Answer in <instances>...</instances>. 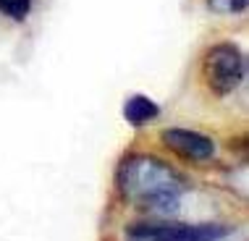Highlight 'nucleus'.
<instances>
[{
	"instance_id": "423d86ee",
	"label": "nucleus",
	"mask_w": 249,
	"mask_h": 241,
	"mask_svg": "<svg viewBox=\"0 0 249 241\" xmlns=\"http://www.w3.org/2000/svg\"><path fill=\"white\" fill-rule=\"evenodd\" d=\"M249 0H207V8L215 13H244Z\"/></svg>"
},
{
	"instance_id": "7ed1b4c3",
	"label": "nucleus",
	"mask_w": 249,
	"mask_h": 241,
	"mask_svg": "<svg viewBox=\"0 0 249 241\" xmlns=\"http://www.w3.org/2000/svg\"><path fill=\"white\" fill-rule=\"evenodd\" d=\"M223 223H181V220H147L129 228L131 241H223L231 236Z\"/></svg>"
},
{
	"instance_id": "f257e3e1",
	"label": "nucleus",
	"mask_w": 249,
	"mask_h": 241,
	"mask_svg": "<svg viewBox=\"0 0 249 241\" xmlns=\"http://www.w3.org/2000/svg\"><path fill=\"white\" fill-rule=\"evenodd\" d=\"M116 189L129 205L171 215L186 191V178L155 155H126L116 171Z\"/></svg>"
},
{
	"instance_id": "39448f33",
	"label": "nucleus",
	"mask_w": 249,
	"mask_h": 241,
	"mask_svg": "<svg viewBox=\"0 0 249 241\" xmlns=\"http://www.w3.org/2000/svg\"><path fill=\"white\" fill-rule=\"evenodd\" d=\"M160 116V105L155 100L144 97V95H131L124 105V118L129 120L131 126H144L152 123L155 118Z\"/></svg>"
},
{
	"instance_id": "f03ea898",
	"label": "nucleus",
	"mask_w": 249,
	"mask_h": 241,
	"mask_svg": "<svg viewBox=\"0 0 249 241\" xmlns=\"http://www.w3.org/2000/svg\"><path fill=\"white\" fill-rule=\"evenodd\" d=\"M247 76V60L233 42H218L205 52L202 79L215 97H228L241 86Z\"/></svg>"
},
{
	"instance_id": "20e7f679",
	"label": "nucleus",
	"mask_w": 249,
	"mask_h": 241,
	"mask_svg": "<svg viewBox=\"0 0 249 241\" xmlns=\"http://www.w3.org/2000/svg\"><path fill=\"white\" fill-rule=\"evenodd\" d=\"M160 142H163L173 155L189 160V163H207L215 155V142L207 134L181 129V126H171V129L160 131Z\"/></svg>"
},
{
	"instance_id": "0eeeda50",
	"label": "nucleus",
	"mask_w": 249,
	"mask_h": 241,
	"mask_svg": "<svg viewBox=\"0 0 249 241\" xmlns=\"http://www.w3.org/2000/svg\"><path fill=\"white\" fill-rule=\"evenodd\" d=\"M11 18H16V21H24L26 16H29V8H32V0H11Z\"/></svg>"
}]
</instances>
